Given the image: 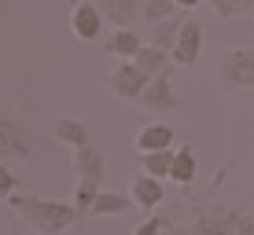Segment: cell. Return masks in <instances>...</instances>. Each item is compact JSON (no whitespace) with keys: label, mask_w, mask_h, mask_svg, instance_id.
<instances>
[{"label":"cell","mask_w":254,"mask_h":235,"mask_svg":"<svg viewBox=\"0 0 254 235\" xmlns=\"http://www.w3.org/2000/svg\"><path fill=\"white\" fill-rule=\"evenodd\" d=\"M7 202L37 235H63L70 224L85 217L77 202H56V198H37V195H11Z\"/></svg>","instance_id":"cell-1"},{"label":"cell","mask_w":254,"mask_h":235,"mask_svg":"<svg viewBox=\"0 0 254 235\" xmlns=\"http://www.w3.org/2000/svg\"><path fill=\"white\" fill-rule=\"evenodd\" d=\"M217 85H221V92L254 89V45H240L225 51L221 66H217Z\"/></svg>","instance_id":"cell-2"},{"label":"cell","mask_w":254,"mask_h":235,"mask_svg":"<svg viewBox=\"0 0 254 235\" xmlns=\"http://www.w3.org/2000/svg\"><path fill=\"white\" fill-rule=\"evenodd\" d=\"M191 232L195 235H254V213L229 210V206L203 210L191 224Z\"/></svg>","instance_id":"cell-3"},{"label":"cell","mask_w":254,"mask_h":235,"mask_svg":"<svg viewBox=\"0 0 254 235\" xmlns=\"http://www.w3.org/2000/svg\"><path fill=\"white\" fill-rule=\"evenodd\" d=\"M147 81H151V74L140 70L133 59H129V63H118L115 70L107 74V89L115 92L118 99H126V103H140V95H144Z\"/></svg>","instance_id":"cell-4"},{"label":"cell","mask_w":254,"mask_h":235,"mask_svg":"<svg viewBox=\"0 0 254 235\" xmlns=\"http://www.w3.org/2000/svg\"><path fill=\"white\" fill-rule=\"evenodd\" d=\"M173 66H177V63H173ZM173 66L162 70V74H155L151 81H147L144 95H140V107L155 110V114H170V110H177V95H173V81H170Z\"/></svg>","instance_id":"cell-5"},{"label":"cell","mask_w":254,"mask_h":235,"mask_svg":"<svg viewBox=\"0 0 254 235\" xmlns=\"http://www.w3.org/2000/svg\"><path fill=\"white\" fill-rule=\"evenodd\" d=\"M103 7L100 4H77V7H70V30H74V37L77 41H96L103 33Z\"/></svg>","instance_id":"cell-6"},{"label":"cell","mask_w":254,"mask_h":235,"mask_svg":"<svg viewBox=\"0 0 254 235\" xmlns=\"http://www.w3.org/2000/svg\"><path fill=\"white\" fill-rule=\"evenodd\" d=\"M74 173L77 180H92V184L103 188V177H107V158L96 143H85V147H74Z\"/></svg>","instance_id":"cell-7"},{"label":"cell","mask_w":254,"mask_h":235,"mask_svg":"<svg viewBox=\"0 0 254 235\" xmlns=\"http://www.w3.org/2000/svg\"><path fill=\"white\" fill-rule=\"evenodd\" d=\"M199 51H203V26L188 15L185 26H181L177 45H173V63H177V66H191L199 59Z\"/></svg>","instance_id":"cell-8"},{"label":"cell","mask_w":254,"mask_h":235,"mask_svg":"<svg viewBox=\"0 0 254 235\" xmlns=\"http://www.w3.org/2000/svg\"><path fill=\"white\" fill-rule=\"evenodd\" d=\"M11 158L26 162L30 158V143H26L22 129L15 125V121L0 118V162H11Z\"/></svg>","instance_id":"cell-9"},{"label":"cell","mask_w":254,"mask_h":235,"mask_svg":"<svg viewBox=\"0 0 254 235\" xmlns=\"http://www.w3.org/2000/svg\"><path fill=\"white\" fill-rule=\"evenodd\" d=\"M140 48H144V41H140V33L129 30V26H118V30L103 41V51H107V55H115V59H136Z\"/></svg>","instance_id":"cell-10"},{"label":"cell","mask_w":254,"mask_h":235,"mask_svg":"<svg viewBox=\"0 0 254 235\" xmlns=\"http://www.w3.org/2000/svg\"><path fill=\"white\" fill-rule=\"evenodd\" d=\"M133 202L140 206V210H155V206L162 202V180L140 169L133 177Z\"/></svg>","instance_id":"cell-11"},{"label":"cell","mask_w":254,"mask_h":235,"mask_svg":"<svg viewBox=\"0 0 254 235\" xmlns=\"http://www.w3.org/2000/svg\"><path fill=\"white\" fill-rule=\"evenodd\" d=\"M173 143V129L162 125V121H155V125H144L136 133V151H166V147Z\"/></svg>","instance_id":"cell-12"},{"label":"cell","mask_w":254,"mask_h":235,"mask_svg":"<svg viewBox=\"0 0 254 235\" xmlns=\"http://www.w3.org/2000/svg\"><path fill=\"white\" fill-rule=\"evenodd\" d=\"M56 140L74 151V147L92 143V133L85 129V121H77V118H56Z\"/></svg>","instance_id":"cell-13"},{"label":"cell","mask_w":254,"mask_h":235,"mask_svg":"<svg viewBox=\"0 0 254 235\" xmlns=\"http://www.w3.org/2000/svg\"><path fill=\"white\" fill-rule=\"evenodd\" d=\"M133 63L140 66V70H147V74L155 77V74H162V70H170V66H173V55H170L166 48H159V45H151V41H147V45L136 51Z\"/></svg>","instance_id":"cell-14"},{"label":"cell","mask_w":254,"mask_h":235,"mask_svg":"<svg viewBox=\"0 0 254 235\" xmlns=\"http://www.w3.org/2000/svg\"><path fill=\"white\" fill-rule=\"evenodd\" d=\"M173 154L177 151H144L140 154V169L144 173H151V177H159V180H170V173H173Z\"/></svg>","instance_id":"cell-15"},{"label":"cell","mask_w":254,"mask_h":235,"mask_svg":"<svg viewBox=\"0 0 254 235\" xmlns=\"http://www.w3.org/2000/svg\"><path fill=\"white\" fill-rule=\"evenodd\" d=\"M129 210H133V202H129L126 195H118V191H100L89 213H96V217H118V213H129Z\"/></svg>","instance_id":"cell-16"},{"label":"cell","mask_w":254,"mask_h":235,"mask_svg":"<svg viewBox=\"0 0 254 235\" xmlns=\"http://www.w3.org/2000/svg\"><path fill=\"white\" fill-rule=\"evenodd\" d=\"M100 4H103V15L115 26H133L136 15L144 11V7H136V0H100Z\"/></svg>","instance_id":"cell-17"},{"label":"cell","mask_w":254,"mask_h":235,"mask_svg":"<svg viewBox=\"0 0 254 235\" xmlns=\"http://www.w3.org/2000/svg\"><path fill=\"white\" fill-rule=\"evenodd\" d=\"M199 173V162H195V151L191 147H177V154H173V173L170 180H177V184H191Z\"/></svg>","instance_id":"cell-18"},{"label":"cell","mask_w":254,"mask_h":235,"mask_svg":"<svg viewBox=\"0 0 254 235\" xmlns=\"http://www.w3.org/2000/svg\"><path fill=\"white\" fill-rule=\"evenodd\" d=\"M181 26H185V19H181V15L155 22V30H151V45H159V48H166V51L173 55V45H177V37H181Z\"/></svg>","instance_id":"cell-19"},{"label":"cell","mask_w":254,"mask_h":235,"mask_svg":"<svg viewBox=\"0 0 254 235\" xmlns=\"http://www.w3.org/2000/svg\"><path fill=\"white\" fill-rule=\"evenodd\" d=\"M177 11V0H144V19L147 22H162V19H173Z\"/></svg>","instance_id":"cell-20"},{"label":"cell","mask_w":254,"mask_h":235,"mask_svg":"<svg viewBox=\"0 0 254 235\" xmlns=\"http://www.w3.org/2000/svg\"><path fill=\"white\" fill-rule=\"evenodd\" d=\"M210 7L217 11V19H236L247 7H254V0H210Z\"/></svg>","instance_id":"cell-21"},{"label":"cell","mask_w":254,"mask_h":235,"mask_svg":"<svg viewBox=\"0 0 254 235\" xmlns=\"http://www.w3.org/2000/svg\"><path fill=\"white\" fill-rule=\"evenodd\" d=\"M100 191H103V188H100V184H92V180H77V191H74V202L81 206L85 213H89V210H92V202H96V195H100Z\"/></svg>","instance_id":"cell-22"},{"label":"cell","mask_w":254,"mask_h":235,"mask_svg":"<svg viewBox=\"0 0 254 235\" xmlns=\"http://www.w3.org/2000/svg\"><path fill=\"white\" fill-rule=\"evenodd\" d=\"M15 188H19V177H15V173L0 162V202H7V198L15 195Z\"/></svg>","instance_id":"cell-23"},{"label":"cell","mask_w":254,"mask_h":235,"mask_svg":"<svg viewBox=\"0 0 254 235\" xmlns=\"http://www.w3.org/2000/svg\"><path fill=\"white\" fill-rule=\"evenodd\" d=\"M133 235H162V217H147Z\"/></svg>","instance_id":"cell-24"},{"label":"cell","mask_w":254,"mask_h":235,"mask_svg":"<svg viewBox=\"0 0 254 235\" xmlns=\"http://www.w3.org/2000/svg\"><path fill=\"white\" fill-rule=\"evenodd\" d=\"M199 4H210V0H177V7H185V11H195Z\"/></svg>","instance_id":"cell-25"},{"label":"cell","mask_w":254,"mask_h":235,"mask_svg":"<svg viewBox=\"0 0 254 235\" xmlns=\"http://www.w3.org/2000/svg\"><path fill=\"white\" fill-rule=\"evenodd\" d=\"M66 4H70V7H77V4H85V0H66Z\"/></svg>","instance_id":"cell-26"}]
</instances>
